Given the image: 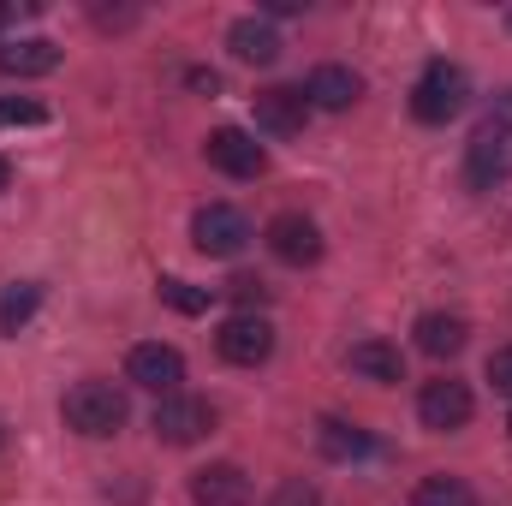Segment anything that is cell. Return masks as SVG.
Returning <instances> with one entry per match:
<instances>
[{
  "label": "cell",
  "mask_w": 512,
  "mask_h": 506,
  "mask_svg": "<svg viewBox=\"0 0 512 506\" xmlns=\"http://www.w3.org/2000/svg\"><path fill=\"white\" fill-rule=\"evenodd\" d=\"M66 429H78V435H90V441H102V435H120L131 417L126 393L114 387V381H78L72 393H66Z\"/></svg>",
  "instance_id": "1"
},
{
  "label": "cell",
  "mask_w": 512,
  "mask_h": 506,
  "mask_svg": "<svg viewBox=\"0 0 512 506\" xmlns=\"http://www.w3.org/2000/svg\"><path fill=\"white\" fill-rule=\"evenodd\" d=\"M465 102H471V78L459 66H447V60H429L423 78H417V90H411V114L423 126H447V120L465 114Z\"/></svg>",
  "instance_id": "2"
},
{
  "label": "cell",
  "mask_w": 512,
  "mask_h": 506,
  "mask_svg": "<svg viewBox=\"0 0 512 506\" xmlns=\"http://www.w3.org/2000/svg\"><path fill=\"white\" fill-rule=\"evenodd\" d=\"M465 179L477 191H495L512 179V120H483L465 143Z\"/></svg>",
  "instance_id": "3"
},
{
  "label": "cell",
  "mask_w": 512,
  "mask_h": 506,
  "mask_svg": "<svg viewBox=\"0 0 512 506\" xmlns=\"http://www.w3.org/2000/svg\"><path fill=\"white\" fill-rule=\"evenodd\" d=\"M191 245L203 256H239L251 245V221L233 203H209V209L191 215Z\"/></svg>",
  "instance_id": "4"
},
{
  "label": "cell",
  "mask_w": 512,
  "mask_h": 506,
  "mask_svg": "<svg viewBox=\"0 0 512 506\" xmlns=\"http://www.w3.org/2000/svg\"><path fill=\"white\" fill-rule=\"evenodd\" d=\"M209 429H215V405H209V399L167 393V399L155 405V435H161L167 447H191V441H203Z\"/></svg>",
  "instance_id": "5"
},
{
  "label": "cell",
  "mask_w": 512,
  "mask_h": 506,
  "mask_svg": "<svg viewBox=\"0 0 512 506\" xmlns=\"http://www.w3.org/2000/svg\"><path fill=\"white\" fill-rule=\"evenodd\" d=\"M471 411H477L471 387H465V381H453V376L423 381V393H417V417H423V429L453 435V429H465V423H471Z\"/></svg>",
  "instance_id": "6"
},
{
  "label": "cell",
  "mask_w": 512,
  "mask_h": 506,
  "mask_svg": "<svg viewBox=\"0 0 512 506\" xmlns=\"http://www.w3.org/2000/svg\"><path fill=\"white\" fill-rule=\"evenodd\" d=\"M215 352L227 358V364H239V370H256V364H268V352H274V328L262 322V316H227L221 322V334H215Z\"/></svg>",
  "instance_id": "7"
},
{
  "label": "cell",
  "mask_w": 512,
  "mask_h": 506,
  "mask_svg": "<svg viewBox=\"0 0 512 506\" xmlns=\"http://www.w3.org/2000/svg\"><path fill=\"white\" fill-rule=\"evenodd\" d=\"M203 155H209V167H215V173H227V179H256V173L268 167V149L256 143L251 131H239V126L209 131Z\"/></svg>",
  "instance_id": "8"
},
{
  "label": "cell",
  "mask_w": 512,
  "mask_h": 506,
  "mask_svg": "<svg viewBox=\"0 0 512 506\" xmlns=\"http://www.w3.org/2000/svg\"><path fill=\"white\" fill-rule=\"evenodd\" d=\"M126 376L137 387H149V393H179V381H185V358L173 352V346H161V340H149V346H131L126 358Z\"/></svg>",
  "instance_id": "9"
},
{
  "label": "cell",
  "mask_w": 512,
  "mask_h": 506,
  "mask_svg": "<svg viewBox=\"0 0 512 506\" xmlns=\"http://www.w3.org/2000/svg\"><path fill=\"white\" fill-rule=\"evenodd\" d=\"M262 239H268V251L280 256V262H292V268H304V262H316V256H322V233H316V221H310V215H298V209L274 215Z\"/></svg>",
  "instance_id": "10"
},
{
  "label": "cell",
  "mask_w": 512,
  "mask_h": 506,
  "mask_svg": "<svg viewBox=\"0 0 512 506\" xmlns=\"http://www.w3.org/2000/svg\"><path fill=\"white\" fill-rule=\"evenodd\" d=\"M304 120H310V96H304V90L274 84V90H262V96H256V126L268 131V137H298Z\"/></svg>",
  "instance_id": "11"
},
{
  "label": "cell",
  "mask_w": 512,
  "mask_h": 506,
  "mask_svg": "<svg viewBox=\"0 0 512 506\" xmlns=\"http://www.w3.org/2000/svg\"><path fill=\"white\" fill-rule=\"evenodd\" d=\"M191 501L197 506H251V477L239 465H203L191 477Z\"/></svg>",
  "instance_id": "12"
},
{
  "label": "cell",
  "mask_w": 512,
  "mask_h": 506,
  "mask_svg": "<svg viewBox=\"0 0 512 506\" xmlns=\"http://www.w3.org/2000/svg\"><path fill=\"white\" fill-rule=\"evenodd\" d=\"M304 96H310V108L340 114V108H352V102L364 96V78H358L352 66H316V72H310V84H304Z\"/></svg>",
  "instance_id": "13"
},
{
  "label": "cell",
  "mask_w": 512,
  "mask_h": 506,
  "mask_svg": "<svg viewBox=\"0 0 512 506\" xmlns=\"http://www.w3.org/2000/svg\"><path fill=\"white\" fill-rule=\"evenodd\" d=\"M227 48H233V60H245V66H274L280 60V36H274V24L256 12V18H239L233 30H227Z\"/></svg>",
  "instance_id": "14"
},
{
  "label": "cell",
  "mask_w": 512,
  "mask_h": 506,
  "mask_svg": "<svg viewBox=\"0 0 512 506\" xmlns=\"http://www.w3.org/2000/svg\"><path fill=\"white\" fill-rule=\"evenodd\" d=\"M417 352H429V358H453V352H465V340H471V328H465V316H447V310H429V316H417Z\"/></svg>",
  "instance_id": "15"
},
{
  "label": "cell",
  "mask_w": 512,
  "mask_h": 506,
  "mask_svg": "<svg viewBox=\"0 0 512 506\" xmlns=\"http://www.w3.org/2000/svg\"><path fill=\"white\" fill-rule=\"evenodd\" d=\"M54 66H60V48H54L48 36L6 42V48H0V72H6V78H42V72H54Z\"/></svg>",
  "instance_id": "16"
},
{
  "label": "cell",
  "mask_w": 512,
  "mask_h": 506,
  "mask_svg": "<svg viewBox=\"0 0 512 506\" xmlns=\"http://www.w3.org/2000/svg\"><path fill=\"white\" fill-rule=\"evenodd\" d=\"M346 364H352L358 376L382 381V387H393V381H405V358H399V346H387V340H358Z\"/></svg>",
  "instance_id": "17"
},
{
  "label": "cell",
  "mask_w": 512,
  "mask_h": 506,
  "mask_svg": "<svg viewBox=\"0 0 512 506\" xmlns=\"http://www.w3.org/2000/svg\"><path fill=\"white\" fill-rule=\"evenodd\" d=\"M316 441H322V453L340 459V465H346V459H364V453L376 447V441H370L358 423H346V417H322V423H316Z\"/></svg>",
  "instance_id": "18"
},
{
  "label": "cell",
  "mask_w": 512,
  "mask_h": 506,
  "mask_svg": "<svg viewBox=\"0 0 512 506\" xmlns=\"http://www.w3.org/2000/svg\"><path fill=\"white\" fill-rule=\"evenodd\" d=\"M36 310H42V286H36V280H6V286H0V334H6V340H12Z\"/></svg>",
  "instance_id": "19"
},
{
  "label": "cell",
  "mask_w": 512,
  "mask_h": 506,
  "mask_svg": "<svg viewBox=\"0 0 512 506\" xmlns=\"http://www.w3.org/2000/svg\"><path fill=\"white\" fill-rule=\"evenodd\" d=\"M411 506H477V495L465 477H423L411 489Z\"/></svg>",
  "instance_id": "20"
},
{
  "label": "cell",
  "mask_w": 512,
  "mask_h": 506,
  "mask_svg": "<svg viewBox=\"0 0 512 506\" xmlns=\"http://www.w3.org/2000/svg\"><path fill=\"white\" fill-rule=\"evenodd\" d=\"M161 304H173L179 316H203V310H209V292L191 286V280H179V274H167V280H161Z\"/></svg>",
  "instance_id": "21"
},
{
  "label": "cell",
  "mask_w": 512,
  "mask_h": 506,
  "mask_svg": "<svg viewBox=\"0 0 512 506\" xmlns=\"http://www.w3.org/2000/svg\"><path fill=\"white\" fill-rule=\"evenodd\" d=\"M48 108L30 102V96H0V126H42Z\"/></svg>",
  "instance_id": "22"
},
{
  "label": "cell",
  "mask_w": 512,
  "mask_h": 506,
  "mask_svg": "<svg viewBox=\"0 0 512 506\" xmlns=\"http://www.w3.org/2000/svg\"><path fill=\"white\" fill-rule=\"evenodd\" d=\"M268 506H322V495H316L310 477H286V483L268 495Z\"/></svg>",
  "instance_id": "23"
},
{
  "label": "cell",
  "mask_w": 512,
  "mask_h": 506,
  "mask_svg": "<svg viewBox=\"0 0 512 506\" xmlns=\"http://www.w3.org/2000/svg\"><path fill=\"white\" fill-rule=\"evenodd\" d=\"M227 292L245 304V316H251V304H262V298H268V286H262L256 274H239V280H227Z\"/></svg>",
  "instance_id": "24"
},
{
  "label": "cell",
  "mask_w": 512,
  "mask_h": 506,
  "mask_svg": "<svg viewBox=\"0 0 512 506\" xmlns=\"http://www.w3.org/2000/svg\"><path fill=\"white\" fill-rule=\"evenodd\" d=\"M489 381H495V393H507L512 399V346H501V352L489 358Z\"/></svg>",
  "instance_id": "25"
},
{
  "label": "cell",
  "mask_w": 512,
  "mask_h": 506,
  "mask_svg": "<svg viewBox=\"0 0 512 506\" xmlns=\"http://www.w3.org/2000/svg\"><path fill=\"white\" fill-rule=\"evenodd\" d=\"M286 12H304V0H262V18H286Z\"/></svg>",
  "instance_id": "26"
},
{
  "label": "cell",
  "mask_w": 512,
  "mask_h": 506,
  "mask_svg": "<svg viewBox=\"0 0 512 506\" xmlns=\"http://www.w3.org/2000/svg\"><path fill=\"white\" fill-rule=\"evenodd\" d=\"M191 90H209V96H215V90H221V78H215V72H191Z\"/></svg>",
  "instance_id": "27"
},
{
  "label": "cell",
  "mask_w": 512,
  "mask_h": 506,
  "mask_svg": "<svg viewBox=\"0 0 512 506\" xmlns=\"http://www.w3.org/2000/svg\"><path fill=\"white\" fill-rule=\"evenodd\" d=\"M6 179H12V167H6V155H0V191H6Z\"/></svg>",
  "instance_id": "28"
},
{
  "label": "cell",
  "mask_w": 512,
  "mask_h": 506,
  "mask_svg": "<svg viewBox=\"0 0 512 506\" xmlns=\"http://www.w3.org/2000/svg\"><path fill=\"white\" fill-rule=\"evenodd\" d=\"M0 447H6V429H0Z\"/></svg>",
  "instance_id": "29"
},
{
  "label": "cell",
  "mask_w": 512,
  "mask_h": 506,
  "mask_svg": "<svg viewBox=\"0 0 512 506\" xmlns=\"http://www.w3.org/2000/svg\"><path fill=\"white\" fill-rule=\"evenodd\" d=\"M507 24H512V12H507Z\"/></svg>",
  "instance_id": "30"
},
{
  "label": "cell",
  "mask_w": 512,
  "mask_h": 506,
  "mask_svg": "<svg viewBox=\"0 0 512 506\" xmlns=\"http://www.w3.org/2000/svg\"><path fill=\"white\" fill-rule=\"evenodd\" d=\"M0 24H6V18H0Z\"/></svg>",
  "instance_id": "31"
}]
</instances>
